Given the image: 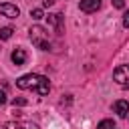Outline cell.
I'll list each match as a JSON object with an SVG mask.
<instances>
[{
	"label": "cell",
	"instance_id": "1",
	"mask_svg": "<svg viewBox=\"0 0 129 129\" xmlns=\"http://www.w3.org/2000/svg\"><path fill=\"white\" fill-rule=\"evenodd\" d=\"M16 87H18V89H34L40 97L48 95V91H50V83H48V79L42 77V75H34V73H30V75H22V77L16 81Z\"/></svg>",
	"mask_w": 129,
	"mask_h": 129
},
{
	"label": "cell",
	"instance_id": "2",
	"mask_svg": "<svg viewBox=\"0 0 129 129\" xmlns=\"http://www.w3.org/2000/svg\"><path fill=\"white\" fill-rule=\"evenodd\" d=\"M28 32H30V40H32V44H34V46H38L40 50H52L50 36H48V30H46V28H42V26L34 24Z\"/></svg>",
	"mask_w": 129,
	"mask_h": 129
},
{
	"label": "cell",
	"instance_id": "3",
	"mask_svg": "<svg viewBox=\"0 0 129 129\" xmlns=\"http://www.w3.org/2000/svg\"><path fill=\"white\" fill-rule=\"evenodd\" d=\"M113 79H115L117 85L127 87V85H129V64H121V67H117L115 73H113Z\"/></svg>",
	"mask_w": 129,
	"mask_h": 129
},
{
	"label": "cell",
	"instance_id": "4",
	"mask_svg": "<svg viewBox=\"0 0 129 129\" xmlns=\"http://www.w3.org/2000/svg\"><path fill=\"white\" fill-rule=\"evenodd\" d=\"M0 14L6 16V18H18L20 16V10L16 4H10V2H2L0 4Z\"/></svg>",
	"mask_w": 129,
	"mask_h": 129
},
{
	"label": "cell",
	"instance_id": "5",
	"mask_svg": "<svg viewBox=\"0 0 129 129\" xmlns=\"http://www.w3.org/2000/svg\"><path fill=\"white\" fill-rule=\"evenodd\" d=\"M46 18H48V24L54 28V32L56 34H62V20H64V16L56 12V14H48Z\"/></svg>",
	"mask_w": 129,
	"mask_h": 129
},
{
	"label": "cell",
	"instance_id": "6",
	"mask_svg": "<svg viewBox=\"0 0 129 129\" xmlns=\"http://www.w3.org/2000/svg\"><path fill=\"white\" fill-rule=\"evenodd\" d=\"M10 58H12V62H14L16 67H22V64L26 62V58H28V54H26V50H24V48H20V46H16V48L12 50V54H10Z\"/></svg>",
	"mask_w": 129,
	"mask_h": 129
},
{
	"label": "cell",
	"instance_id": "7",
	"mask_svg": "<svg viewBox=\"0 0 129 129\" xmlns=\"http://www.w3.org/2000/svg\"><path fill=\"white\" fill-rule=\"evenodd\" d=\"M79 8H81L83 12H87V14L97 12V10L101 8V0H81V2H79Z\"/></svg>",
	"mask_w": 129,
	"mask_h": 129
},
{
	"label": "cell",
	"instance_id": "8",
	"mask_svg": "<svg viewBox=\"0 0 129 129\" xmlns=\"http://www.w3.org/2000/svg\"><path fill=\"white\" fill-rule=\"evenodd\" d=\"M113 111H115L119 117H127V113H129V101H125V99L115 101V103H113Z\"/></svg>",
	"mask_w": 129,
	"mask_h": 129
},
{
	"label": "cell",
	"instance_id": "9",
	"mask_svg": "<svg viewBox=\"0 0 129 129\" xmlns=\"http://www.w3.org/2000/svg\"><path fill=\"white\" fill-rule=\"evenodd\" d=\"M12 32H14L12 26H2V28H0V40H8V38L12 36Z\"/></svg>",
	"mask_w": 129,
	"mask_h": 129
},
{
	"label": "cell",
	"instance_id": "10",
	"mask_svg": "<svg viewBox=\"0 0 129 129\" xmlns=\"http://www.w3.org/2000/svg\"><path fill=\"white\" fill-rule=\"evenodd\" d=\"M97 129H115V123H113L111 119H103V121L97 125Z\"/></svg>",
	"mask_w": 129,
	"mask_h": 129
},
{
	"label": "cell",
	"instance_id": "11",
	"mask_svg": "<svg viewBox=\"0 0 129 129\" xmlns=\"http://www.w3.org/2000/svg\"><path fill=\"white\" fill-rule=\"evenodd\" d=\"M30 16L34 20H40V18H44V12H42V8H34V10H30Z\"/></svg>",
	"mask_w": 129,
	"mask_h": 129
},
{
	"label": "cell",
	"instance_id": "12",
	"mask_svg": "<svg viewBox=\"0 0 129 129\" xmlns=\"http://www.w3.org/2000/svg\"><path fill=\"white\" fill-rule=\"evenodd\" d=\"M26 103H28V101H26L24 97H14V99H12V105H14V107H24Z\"/></svg>",
	"mask_w": 129,
	"mask_h": 129
},
{
	"label": "cell",
	"instance_id": "13",
	"mask_svg": "<svg viewBox=\"0 0 129 129\" xmlns=\"http://www.w3.org/2000/svg\"><path fill=\"white\" fill-rule=\"evenodd\" d=\"M18 129H38V127L32 123H18Z\"/></svg>",
	"mask_w": 129,
	"mask_h": 129
},
{
	"label": "cell",
	"instance_id": "14",
	"mask_svg": "<svg viewBox=\"0 0 129 129\" xmlns=\"http://www.w3.org/2000/svg\"><path fill=\"white\" fill-rule=\"evenodd\" d=\"M115 8H125V0H111Z\"/></svg>",
	"mask_w": 129,
	"mask_h": 129
},
{
	"label": "cell",
	"instance_id": "15",
	"mask_svg": "<svg viewBox=\"0 0 129 129\" xmlns=\"http://www.w3.org/2000/svg\"><path fill=\"white\" fill-rule=\"evenodd\" d=\"M123 26H125V28H129V10L123 14Z\"/></svg>",
	"mask_w": 129,
	"mask_h": 129
},
{
	"label": "cell",
	"instance_id": "16",
	"mask_svg": "<svg viewBox=\"0 0 129 129\" xmlns=\"http://www.w3.org/2000/svg\"><path fill=\"white\" fill-rule=\"evenodd\" d=\"M4 103H6V93L0 91V105H4Z\"/></svg>",
	"mask_w": 129,
	"mask_h": 129
},
{
	"label": "cell",
	"instance_id": "17",
	"mask_svg": "<svg viewBox=\"0 0 129 129\" xmlns=\"http://www.w3.org/2000/svg\"><path fill=\"white\" fill-rule=\"evenodd\" d=\"M54 2H56V0H42V6H46V8H48V6H52Z\"/></svg>",
	"mask_w": 129,
	"mask_h": 129
}]
</instances>
